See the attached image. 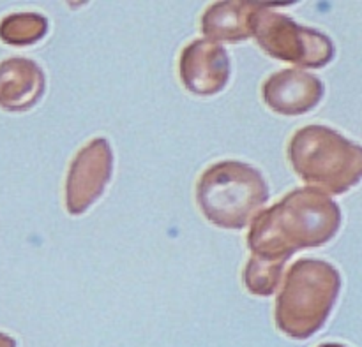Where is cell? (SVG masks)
<instances>
[{
  "label": "cell",
  "mask_w": 362,
  "mask_h": 347,
  "mask_svg": "<svg viewBox=\"0 0 362 347\" xmlns=\"http://www.w3.org/2000/svg\"><path fill=\"white\" fill-rule=\"evenodd\" d=\"M48 32V20L37 13L9 14L0 21V39L13 46H28Z\"/></svg>",
  "instance_id": "8fae6325"
},
{
  "label": "cell",
  "mask_w": 362,
  "mask_h": 347,
  "mask_svg": "<svg viewBox=\"0 0 362 347\" xmlns=\"http://www.w3.org/2000/svg\"><path fill=\"white\" fill-rule=\"evenodd\" d=\"M288 161L304 182L329 194H345L362 180V147L325 126L297 130Z\"/></svg>",
  "instance_id": "3957f363"
},
{
  "label": "cell",
  "mask_w": 362,
  "mask_h": 347,
  "mask_svg": "<svg viewBox=\"0 0 362 347\" xmlns=\"http://www.w3.org/2000/svg\"><path fill=\"white\" fill-rule=\"evenodd\" d=\"M320 347H343V346H339V344H324V346H320Z\"/></svg>",
  "instance_id": "5bb4252c"
},
{
  "label": "cell",
  "mask_w": 362,
  "mask_h": 347,
  "mask_svg": "<svg viewBox=\"0 0 362 347\" xmlns=\"http://www.w3.org/2000/svg\"><path fill=\"white\" fill-rule=\"evenodd\" d=\"M339 226L338 205L322 190L303 187L253 219L247 247L253 256L286 263L297 250L320 247L334 238Z\"/></svg>",
  "instance_id": "6da1fadb"
},
{
  "label": "cell",
  "mask_w": 362,
  "mask_h": 347,
  "mask_svg": "<svg viewBox=\"0 0 362 347\" xmlns=\"http://www.w3.org/2000/svg\"><path fill=\"white\" fill-rule=\"evenodd\" d=\"M269 187L262 173L239 161H221L205 169L197 201L207 221L225 229H243L267 203Z\"/></svg>",
  "instance_id": "277c9868"
},
{
  "label": "cell",
  "mask_w": 362,
  "mask_h": 347,
  "mask_svg": "<svg viewBox=\"0 0 362 347\" xmlns=\"http://www.w3.org/2000/svg\"><path fill=\"white\" fill-rule=\"evenodd\" d=\"M341 289V277L332 264L299 260L290 267L276 300V324L288 337L303 341L327 321Z\"/></svg>",
  "instance_id": "7a4b0ae2"
},
{
  "label": "cell",
  "mask_w": 362,
  "mask_h": 347,
  "mask_svg": "<svg viewBox=\"0 0 362 347\" xmlns=\"http://www.w3.org/2000/svg\"><path fill=\"white\" fill-rule=\"evenodd\" d=\"M276 4L260 2L251 20V37L272 59L318 69L334 59V44L322 32L297 25L272 11Z\"/></svg>",
  "instance_id": "5b68a950"
},
{
  "label": "cell",
  "mask_w": 362,
  "mask_h": 347,
  "mask_svg": "<svg viewBox=\"0 0 362 347\" xmlns=\"http://www.w3.org/2000/svg\"><path fill=\"white\" fill-rule=\"evenodd\" d=\"M260 2H216L202 18V32L212 42H240L251 37V20Z\"/></svg>",
  "instance_id": "30bf717a"
},
{
  "label": "cell",
  "mask_w": 362,
  "mask_h": 347,
  "mask_svg": "<svg viewBox=\"0 0 362 347\" xmlns=\"http://www.w3.org/2000/svg\"><path fill=\"white\" fill-rule=\"evenodd\" d=\"M45 87V73L34 60L14 56L0 63V108L27 111L37 104Z\"/></svg>",
  "instance_id": "9c48e42d"
},
{
  "label": "cell",
  "mask_w": 362,
  "mask_h": 347,
  "mask_svg": "<svg viewBox=\"0 0 362 347\" xmlns=\"http://www.w3.org/2000/svg\"><path fill=\"white\" fill-rule=\"evenodd\" d=\"M286 263L253 256L244 268V286L251 295L271 296L278 289Z\"/></svg>",
  "instance_id": "7c38bea8"
},
{
  "label": "cell",
  "mask_w": 362,
  "mask_h": 347,
  "mask_svg": "<svg viewBox=\"0 0 362 347\" xmlns=\"http://www.w3.org/2000/svg\"><path fill=\"white\" fill-rule=\"evenodd\" d=\"M113 154L105 138L88 141L71 162L66 182V207L71 215H81L105 193L112 178Z\"/></svg>",
  "instance_id": "8992f818"
},
{
  "label": "cell",
  "mask_w": 362,
  "mask_h": 347,
  "mask_svg": "<svg viewBox=\"0 0 362 347\" xmlns=\"http://www.w3.org/2000/svg\"><path fill=\"white\" fill-rule=\"evenodd\" d=\"M262 97L279 115H303L324 97V83L306 71L283 69L265 80Z\"/></svg>",
  "instance_id": "ba28073f"
},
{
  "label": "cell",
  "mask_w": 362,
  "mask_h": 347,
  "mask_svg": "<svg viewBox=\"0 0 362 347\" xmlns=\"http://www.w3.org/2000/svg\"><path fill=\"white\" fill-rule=\"evenodd\" d=\"M0 347H16V341L9 335L0 334Z\"/></svg>",
  "instance_id": "4fadbf2b"
},
{
  "label": "cell",
  "mask_w": 362,
  "mask_h": 347,
  "mask_svg": "<svg viewBox=\"0 0 362 347\" xmlns=\"http://www.w3.org/2000/svg\"><path fill=\"white\" fill-rule=\"evenodd\" d=\"M179 74L191 94H219L230 80L228 53L218 42L197 39L180 53Z\"/></svg>",
  "instance_id": "52a82bcc"
}]
</instances>
